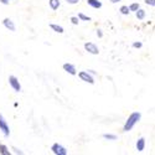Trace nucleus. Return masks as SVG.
Listing matches in <instances>:
<instances>
[{
  "mask_svg": "<svg viewBox=\"0 0 155 155\" xmlns=\"http://www.w3.org/2000/svg\"><path fill=\"white\" fill-rule=\"evenodd\" d=\"M140 118H141V114H140L139 112L132 113V114L128 117V119H127V122H125V124H124V127H123V130H124V132H130L132 129L134 128V125L140 120Z\"/></svg>",
  "mask_w": 155,
  "mask_h": 155,
  "instance_id": "obj_1",
  "label": "nucleus"
},
{
  "mask_svg": "<svg viewBox=\"0 0 155 155\" xmlns=\"http://www.w3.org/2000/svg\"><path fill=\"white\" fill-rule=\"evenodd\" d=\"M78 77L83 81V82H87L89 84H93L94 83V78L92 77V73L88 72V71H82L78 73Z\"/></svg>",
  "mask_w": 155,
  "mask_h": 155,
  "instance_id": "obj_2",
  "label": "nucleus"
},
{
  "mask_svg": "<svg viewBox=\"0 0 155 155\" xmlns=\"http://www.w3.org/2000/svg\"><path fill=\"white\" fill-rule=\"evenodd\" d=\"M51 150H52V153L55 154V155H67V149L64 148V147H62L61 144H58V143H55L52 147H51Z\"/></svg>",
  "mask_w": 155,
  "mask_h": 155,
  "instance_id": "obj_3",
  "label": "nucleus"
},
{
  "mask_svg": "<svg viewBox=\"0 0 155 155\" xmlns=\"http://www.w3.org/2000/svg\"><path fill=\"white\" fill-rule=\"evenodd\" d=\"M0 130L3 132V134L5 137L10 135V128L8 125V122L5 120V118L3 117V114H0Z\"/></svg>",
  "mask_w": 155,
  "mask_h": 155,
  "instance_id": "obj_4",
  "label": "nucleus"
},
{
  "mask_svg": "<svg viewBox=\"0 0 155 155\" xmlns=\"http://www.w3.org/2000/svg\"><path fill=\"white\" fill-rule=\"evenodd\" d=\"M9 84L15 92H20L21 91V84H20L19 80L16 78L15 76H9Z\"/></svg>",
  "mask_w": 155,
  "mask_h": 155,
  "instance_id": "obj_5",
  "label": "nucleus"
},
{
  "mask_svg": "<svg viewBox=\"0 0 155 155\" xmlns=\"http://www.w3.org/2000/svg\"><path fill=\"white\" fill-rule=\"evenodd\" d=\"M84 50L87 51V52L92 54V55H98L99 54V48L93 42H86L84 44Z\"/></svg>",
  "mask_w": 155,
  "mask_h": 155,
  "instance_id": "obj_6",
  "label": "nucleus"
},
{
  "mask_svg": "<svg viewBox=\"0 0 155 155\" xmlns=\"http://www.w3.org/2000/svg\"><path fill=\"white\" fill-rule=\"evenodd\" d=\"M63 70H64V71H66L67 73L72 74V76L77 74V70H76V67L73 66V64H72V63H64V64H63Z\"/></svg>",
  "mask_w": 155,
  "mask_h": 155,
  "instance_id": "obj_7",
  "label": "nucleus"
},
{
  "mask_svg": "<svg viewBox=\"0 0 155 155\" xmlns=\"http://www.w3.org/2000/svg\"><path fill=\"white\" fill-rule=\"evenodd\" d=\"M3 25H4V26H5L9 31H15V24L12 22L9 18H5V19L3 20Z\"/></svg>",
  "mask_w": 155,
  "mask_h": 155,
  "instance_id": "obj_8",
  "label": "nucleus"
},
{
  "mask_svg": "<svg viewBox=\"0 0 155 155\" xmlns=\"http://www.w3.org/2000/svg\"><path fill=\"white\" fill-rule=\"evenodd\" d=\"M137 150L138 151H144V149H145V139L144 138H139L138 140H137Z\"/></svg>",
  "mask_w": 155,
  "mask_h": 155,
  "instance_id": "obj_9",
  "label": "nucleus"
},
{
  "mask_svg": "<svg viewBox=\"0 0 155 155\" xmlns=\"http://www.w3.org/2000/svg\"><path fill=\"white\" fill-rule=\"evenodd\" d=\"M87 4L89 6H92L93 9H101L102 8V3L99 0H87Z\"/></svg>",
  "mask_w": 155,
  "mask_h": 155,
  "instance_id": "obj_10",
  "label": "nucleus"
},
{
  "mask_svg": "<svg viewBox=\"0 0 155 155\" xmlns=\"http://www.w3.org/2000/svg\"><path fill=\"white\" fill-rule=\"evenodd\" d=\"M50 28H51V30H54L55 32H58V34H63L64 32L63 28L61 26V25H57V24H50Z\"/></svg>",
  "mask_w": 155,
  "mask_h": 155,
  "instance_id": "obj_11",
  "label": "nucleus"
},
{
  "mask_svg": "<svg viewBox=\"0 0 155 155\" xmlns=\"http://www.w3.org/2000/svg\"><path fill=\"white\" fill-rule=\"evenodd\" d=\"M48 5L52 10H57L60 8L61 3H60V0H48Z\"/></svg>",
  "mask_w": 155,
  "mask_h": 155,
  "instance_id": "obj_12",
  "label": "nucleus"
},
{
  "mask_svg": "<svg viewBox=\"0 0 155 155\" xmlns=\"http://www.w3.org/2000/svg\"><path fill=\"white\" fill-rule=\"evenodd\" d=\"M0 154H3V155H10L11 151L9 150V148L4 144H0Z\"/></svg>",
  "mask_w": 155,
  "mask_h": 155,
  "instance_id": "obj_13",
  "label": "nucleus"
},
{
  "mask_svg": "<svg viewBox=\"0 0 155 155\" xmlns=\"http://www.w3.org/2000/svg\"><path fill=\"white\" fill-rule=\"evenodd\" d=\"M135 16H137L139 20H143V19L145 18V11H144L143 9H138V10L135 11Z\"/></svg>",
  "mask_w": 155,
  "mask_h": 155,
  "instance_id": "obj_14",
  "label": "nucleus"
},
{
  "mask_svg": "<svg viewBox=\"0 0 155 155\" xmlns=\"http://www.w3.org/2000/svg\"><path fill=\"white\" fill-rule=\"evenodd\" d=\"M119 11L122 12L123 15H128L129 12H130V8H129V6H125V5H123V6L119 9Z\"/></svg>",
  "mask_w": 155,
  "mask_h": 155,
  "instance_id": "obj_15",
  "label": "nucleus"
},
{
  "mask_svg": "<svg viewBox=\"0 0 155 155\" xmlns=\"http://www.w3.org/2000/svg\"><path fill=\"white\" fill-rule=\"evenodd\" d=\"M103 138L108 140H117V135H114V134H103Z\"/></svg>",
  "mask_w": 155,
  "mask_h": 155,
  "instance_id": "obj_16",
  "label": "nucleus"
},
{
  "mask_svg": "<svg viewBox=\"0 0 155 155\" xmlns=\"http://www.w3.org/2000/svg\"><path fill=\"white\" fill-rule=\"evenodd\" d=\"M78 18H80L81 20H83V21H91V18L86 16L84 14H82V12H80V14H78Z\"/></svg>",
  "mask_w": 155,
  "mask_h": 155,
  "instance_id": "obj_17",
  "label": "nucleus"
},
{
  "mask_svg": "<svg viewBox=\"0 0 155 155\" xmlns=\"http://www.w3.org/2000/svg\"><path fill=\"white\" fill-rule=\"evenodd\" d=\"M130 11H137L138 9H140V6H139V4L138 3H133V4H130Z\"/></svg>",
  "mask_w": 155,
  "mask_h": 155,
  "instance_id": "obj_18",
  "label": "nucleus"
},
{
  "mask_svg": "<svg viewBox=\"0 0 155 155\" xmlns=\"http://www.w3.org/2000/svg\"><path fill=\"white\" fill-rule=\"evenodd\" d=\"M80 20H81V19H80L78 16H72V18H71V22H72L73 25H78Z\"/></svg>",
  "mask_w": 155,
  "mask_h": 155,
  "instance_id": "obj_19",
  "label": "nucleus"
},
{
  "mask_svg": "<svg viewBox=\"0 0 155 155\" xmlns=\"http://www.w3.org/2000/svg\"><path fill=\"white\" fill-rule=\"evenodd\" d=\"M145 4L150 6H155V0H145Z\"/></svg>",
  "mask_w": 155,
  "mask_h": 155,
  "instance_id": "obj_20",
  "label": "nucleus"
},
{
  "mask_svg": "<svg viewBox=\"0 0 155 155\" xmlns=\"http://www.w3.org/2000/svg\"><path fill=\"white\" fill-rule=\"evenodd\" d=\"M141 46H143V44H141V42H134L133 44V47H135V48H140Z\"/></svg>",
  "mask_w": 155,
  "mask_h": 155,
  "instance_id": "obj_21",
  "label": "nucleus"
},
{
  "mask_svg": "<svg viewBox=\"0 0 155 155\" xmlns=\"http://www.w3.org/2000/svg\"><path fill=\"white\" fill-rule=\"evenodd\" d=\"M66 2L68 3V4H71V5H74V4H77L80 2V0H66Z\"/></svg>",
  "mask_w": 155,
  "mask_h": 155,
  "instance_id": "obj_22",
  "label": "nucleus"
},
{
  "mask_svg": "<svg viewBox=\"0 0 155 155\" xmlns=\"http://www.w3.org/2000/svg\"><path fill=\"white\" fill-rule=\"evenodd\" d=\"M0 3L4 4V5H9L10 4V0H0Z\"/></svg>",
  "mask_w": 155,
  "mask_h": 155,
  "instance_id": "obj_23",
  "label": "nucleus"
},
{
  "mask_svg": "<svg viewBox=\"0 0 155 155\" xmlns=\"http://www.w3.org/2000/svg\"><path fill=\"white\" fill-rule=\"evenodd\" d=\"M97 35H98V37H102V36H103V34H102V30H97Z\"/></svg>",
  "mask_w": 155,
  "mask_h": 155,
  "instance_id": "obj_24",
  "label": "nucleus"
},
{
  "mask_svg": "<svg viewBox=\"0 0 155 155\" xmlns=\"http://www.w3.org/2000/svg\"><path fill=\"white\" fill-rule=\"evenodd\" d=\"M120 0H110V3H113V4H115V3H119Z\"/></svg>",
  "mask_w": 155,
  "mask_h": 155,
  "instance_id": "obj_25",
  "label": "nucleus"
},
{
  "mask_svg": "<svg viewBox=\"0 0 155 155\" xmlns=\"http://www.w3.org/2000/svg\"><path fill=\"white\" fill-rule=\"evenodd\" d=\"M14 150H15V153H16V154H22V151H21V150H18V149H14Z\"/></svg>",
  "mask_w": 155,
  "mask_h": 155,
  "instance_id": "obj_26",
  "label": "nucleus"
}]
</instances>
